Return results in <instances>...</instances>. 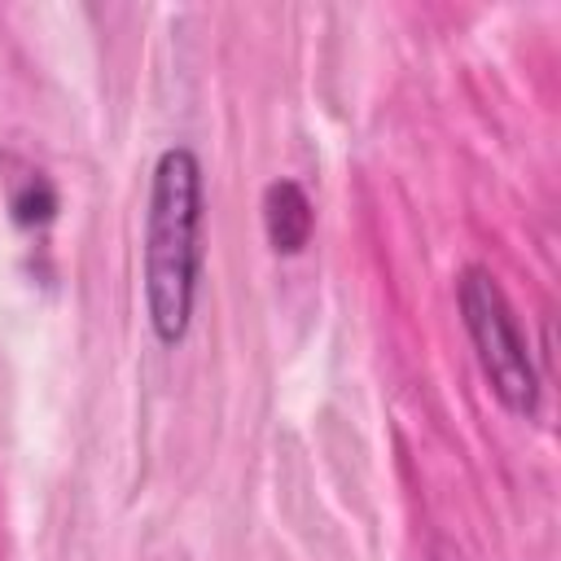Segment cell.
<instances>
[{
  "instance_id": "6da1fadb",
  "label": "cell",
  "mask_w": 561,
  "mask_h": 561,
  "mask_svg": "<svg viewBox=\"0 0 561 561\" xmlns=\"http://www.w3.org/2000/svg\"><path fill=\"white\" fill-rule=\"evenodd\" d=\"M202 162L188 145H171L153 162L145 210V311L162 346L184 342L202 280Z\"/></svg>"
},
{
  "instance_id": "7a4b0ae2",
  "label": "cell",
  "mask_w": 561,
  "mask_h": 561,
  "mask_svg": "<svg viewBox=\"0 0 561 561\" xmlns=\"http://www.w3.org/2000/svg\"><path fill=\"white\" fill-rule=\"evenodd\" d=\"M456 302H460L465 333L478 351L482 377L491 381L495 399L513 416H535L539 412V368L530 359V346L522 337V324H517L500 280L473 263L456 280Z\"/></svg>"
},
{
  "instance_id": "3957f363",
  "label": "cell",
  "mask_w": 561,
  "mask_h": 561,
  "mask_svg": "<svg viewBox=\"0 0 561 561\" xmlns=\"http://www.w3.org/2000/svg\"><path fill=\"white\" fill-rule=\"evenodd\" d=\"M311 228H316V210H311V197L298 180H272L263 188V232H267V245L276 254H302V245L311 241Z\"/></svg>"
},
{
  "instance_id": "277c9868",
  "label": "cell",
  "mask_w": 561,
  "mask_h": 561,
  "mask_svg": "<svg viewBox=\"0 0 561 561\" xmlns=\"http://www.w3.org/2000/svg\"><path fill=\"white\" fill-rule=\"evenodd\" d=\"M53 210H57V193L44 175H26L22 188H13V215L22 224H44Z\"/></svg>"
}]
</instances>
